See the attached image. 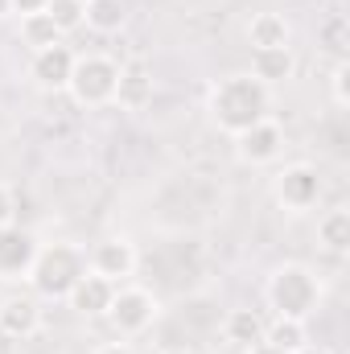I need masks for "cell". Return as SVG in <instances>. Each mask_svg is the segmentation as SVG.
<instances>
[{"instance_id":"obj_1","label":"cell","mask_w":350,"mask_h":354,"mask_svg":"<svg viewBox=\"0 0 350 354\" xmlns=\"http://www.w3.org/2000/svg\"><path fill=\"white\" fill-rule=\"evenodd\" d=\"M268 107H272V87H264L252 75H227L206 91V111L227 136H239L243 128L268 120Z\"/></svg>"},{"instance_id":"obj_2","label":"cell","mask_w":350,"mask_h":354,"mask_svg":"<svg viewBox=\"0 0 350 354\" xmlns=\"http://www.w3.org/2000/svg\"><path fill=\"white\" fill-rule=\"evenodd\" d=\"M83 272H87V252L83 248H75V243H50V248H37L33 268H29L25 280L33 284L37 297L66 301Z\"/></svg>"},{"instance_id":"obj_3","label":"cell","mask_w":350,"mask_h":354,"mask_svg":"<svg viewBox=\"0 0 350 354\" xmlns=\"http://www.w3.org/2000/svg\"><path fill=\"white\" fill-rule=\"evenodd\" d=\"M264 297H268V305L276 309V317H297V322H305V317L317 309V301H322V284H317V276L305 264H280L268 276Z\"/></svg>"},{"instance_id":"obj_4","label":"cell","mask_w":350,"mask_h":354,"mask_svg":"<svg viewBox=\"0 0 350 354\" xmlns=\"http://www.w3.org/2000/svg\"><path fill=\"white\" fill-rule=\"evenodd\" d=\"M116 83H120V62L116 58L83 54V58H75L66 91L79 107H107V103H116Z\"/></svg>"},{"instance_id":"obj_5","label":"cell","mask_w":350,"mask_h":354,"mask_svg":"<svg viewBox=\"0 0 350 354\" xmlns=\"http://www.w3.org/2000/svg\"><path fill=\"white\" fill-rule=\"evenodd\" d=\"M157 297L149 292V288H136V284H128V288H120L116 284V297H111V305H107V322H111V330L120 334V338H136V334H145L153 322H157Z\"/></svg>"},{"instance_id":"obj_6","label":"cell","mask_w":350,"mask_h":354,"mask_svg":"<svg viewBox=\"0 0 350 354\" xmlns=\"http://www.w3.org/2000/svg\"><path fill=\"white\" fill-rule=\"evenodd\" d=\"M272 194H276V202H280L284 210L305 214V210H313V206H317V198H322V174H317L313 165H305V161L284 165V169L276 174Z\"/></svg>"},{"instance_id":"obj_7","label":"cell","mask_w":350,"mask_h":354,"mask_svg":"<svg viewBox=\"0 0 350 354\" xmlns=\"http://www.w3.org/2000/svg\"><path fill=\"white\" fill-rule=\"evenodd\" d=\"M280 149H284V128L272 115L260 120V124H252V128H243L235 136V157L243 165H268V161L280 157Z\"/></svg>"},{"instance_id":"obj_8","label":"cell","mask_w":350,"mask_h":354,"mask_svg":"<svg viewBox=\"0 0 350 354\" xmlns=\"http://www.w3.org/2000/svg\"><path fill=\"white\" fill-rule=\"evenodd\" d=\"M87 268L95 272V276L111 280V284L128 280V276L136 272V248H132V239L116 235V239L95 243V248H91V256H87Z\"/></svg>"},{"instance_id":"obj_9","label":"cell","mask_w":350,"mask_h":354,"mask_svg":"<svg viewBox=\"0 0 350 354\" xmlns=\"http://www.w3.org/2000/svg\"><path fill=\"white\" fill-rule=\"evenodd\" d=\"M75 50L71 46H46V50H33V62H29V75L42 91H66L71 83V71H75Z\"/></svg>"},{"instance_id":"obj_10","label":"cell","mask_w":350,"mask_h":354,"mask_svg":"<svg viewBox=\"0 0 350 354\" xmlns=\"http://www.w3.org/2000/svg\"><path fill=\"white\" fill-rule=\"evenodd\" d=\"M37 256V239L21 227H0V280H25Z\"/></svg>"},{"instance_id":"obj_11","label":"cell","mask_w":350,"mask_h":354,"mask_svg":"<svg viewBox=\"0 0 350 354\" xmlns=\"http://www.w3.org/2000/svg\"><path fill=\"white\" fill-rule=\"evenodd\" d=\"M42 305L33 297H8L0 301V334L4 338H17V342H29L42 334Z\"/></svg>"},{"instance_id":"obj_12","label":"cell","mask_w":350,"mask_h":354,"mask_svg":"<svg viewBox=\"0 0 350 354\" xmlns=\"http://www.w3.org/2000/svg\"><path fill=\"white\" fill-rule=\"evenodd\" d=\"M111 297H116V284L103 280V276H95V272L87 268V272L79 276V284L71 288L66 305H71L75 313H83V317H103L107 305H111Z\"/></svg>"},{"instance_id":"obj_13","label":"cell","mask_w":350,"mask_h":354,"mask_svg":"<svg viewBox=\"0 0 350 354\" xmlns=\"http://www.w3.org/2000/svg\"><path fill=\"white\" fill-rule=\"evenodd\" d=\"M252 79H260L264 87H280L297 75V58L288 46H272V50H252Z\"/></svg>"},{"instance_id":"obj_14","label":"cell","mask_w":350,"mask_h":354,"mask_svg":"<svg viewBox=\"0 0 350 354\" xmlns=\"http://www.w3.org/2000/svg\"><path fill=\"white\" fill-rule=\"evenodd\" d=\"M153 99V79L145 66H120V83H116V103L128 111H140Z\"/></svg>"},{"instance_id":"obj_15","label":"cell","mask_w":350,"mask_h":354,"mask_svg":"<svg viewBox=\"0 0 350 354\" xmlns=\"http://www.w3.org/2000/svg\"><path fill=\"white\" fill-rule=\"evenodd\" d=\"M288 21L280 12H256L248 21V41L252 50H272V46H288Z\"/></svg>"},{"instance_id":"obj_16","label":"cell","mask_w":350,"mask_h":354,"mask_svg":"<svg viewBox=\"0 0 350 354\" xmlns=\"http://www.w3.org/2000/svg\"><path fill=\"white\" fill-rule=\"evenodd\" d=\"M264 322L256 309H231L227 313V322H223V334H227V342H235V346H256V342H264Z\"/></svg>"},{"instance_id":"obj_17","label":"cell","mask_w":350,"mask_h":354,"mask_svg":"<svg viewBox=\"0 0 350 354\" xmlns=\"http://www.w3.org/2000/svg\"><path fill=\"white\" fill-rule=\"evenodd\" d=\"M317 239H322V248H326L330 256H347L350 252V210L347 206L322 214V223H317Z\"/></svg>"},{"instance_id":"obj_18","label":"cell","mask_w":350,"mask_h":354,"mask_svg":"<svg viewBox=\"0 0 350 354\" xmlns=\"http://www.w3.org/2000/svg\"><path fill=\"white\" fill-rule=\"evenodd\" d=\"M128 21L120 0H83V25H91L95 33H120Z\"/></svg>"},{"instance_id":"obj_19","label":"cell","mask_w":350,"mask_h":354,"mask_svg":"<svg viewBox=\"0 0 350 354\" xmlns=\"http://www.w3.org/2000/svg\"><path fill=\"white\" fill-rule=\"evenodd\" d=\"M264 342L276 346V351L297 354L305 342H309V334H305V322H297V317H276V322L264 326Z\"/></svg>"},{"instance_id":"obj_20","label":"cell","mask_w":350,"mask_h":354,"mask_svg":"<svg viewBox=\"0 0 350 354\" xmlns=\"http://www.w3.org/2000/svg\"><path fill=\"white\" fill-rule=\"evenodd\" d=\"M21 37H25V46H29V50H46V46H58V41H62L58 25H54L46 12L21 17Z\"/></svg>"},{"instance_id":"obj_21","label":"cell","mask_w":350,"mask_h":354,"mask_svg":"<svg viewBox=\"0 0 350 354\" xmlns=\"http://www.w3.org/2000/svg\"><path fill=\"white\" fill-rule=\"evenodd\" d=\"M46 17L58 25V33L66 37V33H75L79 25H83V0H50L46 4Z\"/></svg>"},{"instance_id":"obj_22","label":"cell","mask_w":350,"mask_h":354,"mask_svg":"<svg viewBox=\"0 0 350 354\" xmlns=\"http://www.w3.org/2000/svg\"><path fill=\"white\" fill-rule=\"evenodd\" d=\"M330 95H334L338 107H350V62L347 58H338L334 71H330Z\"/></svg>"},{"instance_id":"obj_23","label":"cell","mask_w":350,"mask_h":354,"mask_svg":"<svg viewBox=\"0 0 350 354\" xmlns=\"http://www.w3.org/2000/svg\"><path fill=\"white\" fill-rule=\"evenodd\" d=\"M322 41H326L338 58H347V21H342V17L326 21V25H322Z\"/></svg>"},{"instance_id":"obj_24","label":"cell","mask_w":350,"mask_h":354,"mask_svg":"<svg viewBox=\"0 0 350 354\" xmlns=\"http://www.w3.org/2000/svg\"><path fill=\"white\" fill-rule=\"evenodd\" d=\"M12 214H17V198H12V189L0 181V227H8V223H12Z\"/></svg>"},{"instance_id":"obj_25","label":"cell","mask_w":350,"mask_h":354,"mask_svg":"<svg viewBox=\"0 0 350 354\" xmlns=\"http://www.w3.org/2000/svg\"><path fill=\"white\" fill-rule=\"evenodd\" d=\"M46 4H50V0H8V8H12V12H21V17L46 12Z\"/></svg>"},{"instance_id":"obj_26","label":"cell","mask_w":350,"mask_h":354,"mask_svg":"<svg viewBox=\"0 0 350 354\" xmlns=\"http://www.w3.org/2000/svg\"><path fill=\"white\" fill-rule=\"evenodd\" d=\"M91 354H132V346L128 342H103V346H95Z\"/></svg>"},{"instance_id":"obj_27","label":"cell","mask_w":350,"mask_h":354,"mask_svg":"<svg viewBox=\"0 0 350 354\" xmlns=\"http://www.w3.org/2000/svg\"><path fill=\"white\" fill-rule=\"evenodd\" d=\"M248 354H288V351H276V346H268V342H256V346H248Z\"/></svg>"},{"instance_id":"obj_28","label":"cell","mask_w":350,"mask_h":354,"mask_svg":"<svg viewBox=\"0 0 350 354\" xmlns=\"http://www.w3.org/2000/svg\"><path fill=\"white\" fill-rule=\"evenodd\" d=\"M297 354H334V351H330V346H313V342H305Z\"/></svg>"},{"instance_id":"obj_29","label":"cell","mask_w":350,"mask_h":354,"mask_svg":"<svg viewBox=\"0 0 350 354\" xmlns=\"http://www.w3.org/2000/svg\"><path fill=\"white\" fill-rule=\"evenodd\" d=\"M161 354H194V351H185V346H169V351H161Z\"/></svg>"},{"instance_id":"obj_30","label":"cell","mask_w":350,"mask_h":354,"mask_svg":"<svg viewBox=\"0 0 350 354\" xmlns=\"http://www.w3.org/2000/svg\"><path fill=\"white\" fill-rule=\"evenodd\" d=\"M8 12H12V8H8V0H0V17H8Z\"/></svg>"}]
</instances>
